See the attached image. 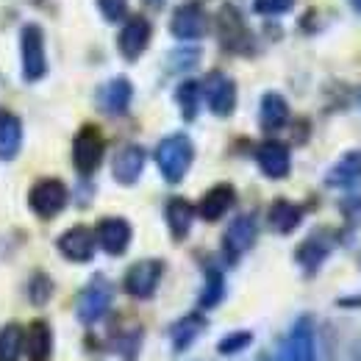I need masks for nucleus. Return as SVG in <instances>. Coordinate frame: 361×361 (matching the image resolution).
Masks as SVG:
<instances>
[{"instance_id": "aec40b11", "label": "nucleus", "mask_w": 361, "mask_h": 361, "mask_svg": "<svg viewBox=\"0 0 361 361\" xmlns=\"http://www.w3.org/2000/svg\"><path fill=\"white\" fill-rule=\"evenodd\" d=\"M328 253H331V239H328L325 231H317V233H312V236L298 247V262H300L306 270L314 272L317 267L325 262Z\"/></svg>"}, {"instance_id": "412c9836", "label": "nucleus", "mask_w": 361, "mask_h": 361, "mask_svg": "<svg viewBox=\"0 0 361 361\" xmlns=\"http://www.w3.org/2000/svg\"><path fill=\"white\" fill-rule=\"evenodd\" d=\"M259 114H262V128L264 131H278L289 120V103L278 92H267L262 97V111Z\"/></svg>"}, {"instance_id": "b1692460", "label": "nucleus", "mask_w": 361, "mask_h": 361, "mask_svg": "<svg viewBox=\"0 0 361 361\" xmlns=\"http://www.w3.org/2000/svg\"><path fill=\"white\" fill-rule=\"evenodd\" d=\"M53 350V331L45 319H34L28 328V359L47 361Z\"/></svg>"}, {"instance_id": "1a4fd4ad", "label": "nucleus", "mask_w": 361, "mask_h": 361, "mask_svg": "<svg viewBox=\"0 0 361 361\" xmlns=\"http://www.w3.org/2000/svg\"><path fill=\"white\" fill-rule=\"evenodd\" d=\"M217 25H220V42L228 47V50H233V53H247L250 50V31H247V25H245V20L239 17V11L236 8H231L226 6L223 11H220V17H217Z\"/></svg>"}, {"instance_id": "bb28decb", "label": "nucleus", "mask_w": 361, "mask_h": 361, "mask_svg": "<svg viewBox=\"0 0 361 361\" xmlns=\"http://www.w3.org/2000/svg\"><path fill=\"white\" fill-rule=\"evenodd\" d=\"M23 353V331L20 325H6L0 328V361H17Z\"/></svg>"}, {"instance_id": "f257e3e1", "label": "nucleus", "mask_w": 361, "mask_h": 361, "mask_svg": "<svg viewBox=\"0 0 361 361\" xmlns=\"http://www.w3.org/2000/svg\"><path fill=\"white\" fill-rule=\"evenodd\" d=\"M192 159H195V145L186 134L167 136L156 147V164L170 183H178L186 176V170L192 167Z\"/></svg>"}, {"instance_id": "f704fd0d", "label": "nucleus", "mask_w": 361, "mask_h": 361, "mask_svg": "<svg viewBox=\"0 0 361 361\" xmlns=\"http://www.w3.org/2000/svg\"><path fill=\"white\" fill-rule=\"evenodd\" d=\"M350 3H353V8H356V11L361 14V0H350Z\"/></svg>"}, {"instance_id": "6e6552de", "label": "nucleus", "mask_w": 361, "mask_h": 361, "mask_svg": "<svg viewBox=\"0 0 361 361\" xmlns=\"http://www.w3.org/2000/svg\"><path fill=\"white\" fill-rule=\"evenodd\" d=\"M94 239L109 256H123L131 245V226L123 217H106L97 223Z\"/></svg>"}, {"instance_id": "39448f33", "label": "nucleus", "mask_w": 361, "mask_h": 361, "mask_svg": "<svg viewBox=\"0 0 361 361\" xmlns=\"http://www.w3.org/2000/svg\"><path fill=\"white\" fill-rule=\"evenodd\" d=\"M111 306V286L103 281V278H94L90 286L78 295V303H75V314L84 325L97 322L100 317L109 312Z\"/></svg>"}, {"instance_id": "20e7f679", "label": "nucleus", "mask_w": 361, "mask_h": 361, "mask_svg": "<svg viewBox=\"0 0 361 361\" xmlns=\"http://www.w3.org/2000/svg\"><path fill=\"white\" fill-rule=\"evenodd\" d=\"M47 73L45 59V37L39 25L23 28V75L25 81H39Z\"/></svg>"}, {"instance_id": "2f4dec72", "label": "nucleus", "mask_w": 361, "mask_h": 361, "mask_svg": "<svg viewBox=\"0 0 361 361\" xmlns=\"http://www.w3.org/2000/svg\"><path fill=\"white\" fill-rule=\"evenodd\" d=\"M295 6V0H253V11L264 14V17H275V14H286Z\"/></svg>"}, {"instance_id": "cd10ccee", "label": "nucleus", "mask_w": 361, "mask_h": 361, "mask_svg": "<svg viewBox=\"0 0 361 361\" xmlns=\"http://www.w3.org/2000/svg\"><path fill=\"white\" fill-rule=\"evenodd\" d=\"M223 295H226L223 272L209 270L206 272V289H203V295H200V306H203V309H212V306H217V303L223 300Z\"/></svg>"}, {"instance_id": "473e14b6", "label": "nucleus", "mask_w": 361, "mask_h": 361, "mask_svg": "<svg viewBox=\"0 0 361 361\" xmlns=\"http://www.w3.org/2000/svg\"><path fill=\"white\" fill-rule=\"evenodd\" d=\"M97 8L103 11V17L109 23H117L126 17V8H128V0H97Z\"/></svg>"}, {"instance_id": "393cba45", "label": "nucleus", "mask_w": 361, "mask_h": 361, "mask_svg": "<svg viewBox=\"0 0 361 361\" xmlns=\"http://www.w3.org/2000/svg\"><path fill=\"white\" fill-rule=\"evenodd\" d=\"M203 328H206V319L200 314H189L178 319L176 325H173V331H170V336H173V350L176 353H183L200 334H203Z\"/></svg>"}, {"instance_id": "7ed1b4c3", "label": "nucleus", "mask_w": 361, "mask_h": 361, "mask_svg": "<svg viewBox=\"0 0 361 361\" xmlns=\"http://www.w3.org/2000/svg\"><path fill=\"white\" fill-rule=\"evenodd\" d=\"M28 206L42 220L56 217L67 206V186L56 178H42L39 183H34V189L28 195Z\"/></svg>"}, {"instance_id": "f8f14e48", "label": "nucleus", "mask_w": 361, "mask_h": 361, "mask_svg": "<svg viewBox=\"0 0 361 361\" xmlns=\"http://www.w3.org/2000/svg\"><path fill=\"white\" fill-rule=\"evenodd\" d=\"M253 242H256V220L250 214H242V217H236L228 226L226 236H223V250H226L228 259L233 262L242 253H247Z\"/></svg>"}, {"instance_id": "4be33fe9", "label": "nucleus", "mask_w": 361, "mask_h": 361, "mask_svg": "<svg viewBox=\"0 0 361 361\" xmlns=\"http://www.w3.org/2000/svg\"><path fill=\"white\" fill-rule=\"evenodd\" d=\"M23 145V126L14 114L0 111V159H14Z\"/></svg>"}, {"instance_id": "5701e85b", "label": "nucleus", "mask_w": 361, "mask_h": 361, "mask_svg": "<svg viewBox=\"0 0 361 361\" xmlns=\"http://www.w3.org/2000/svg\"><path fill=\"white\" fill-rule=\"evenodd\" d=\"M164 217H167V226L173 231V236L183 239L189 233V228H192V220H195V206L189 200H183V197H173L167 203Z\"/></svg>"}, {"instance_id": "c756f323", "label": "nucleus", "mask_w": 361, "mask_h": 361, "mask_svg": "<svg viewBox=\"0 0 361 361\" xmlns=\"http://www.w3.org/2000/svg\"><path fill=\"white\" fill-rule=\"evenodd\" d=\"M250 342H253V336H250L247 331H233V334H228L226 339H220L217 350H220L223 356H233V353H242Z\"/></svg>"}, {"instance_id": "7c9ffc66", "label": "nucleus", "mask_w": 361, "mask_h": 361, "mask_svg": "<svg viewBox=\"0 0 361 361\" xmlns=\"http://www.w3.org/2000/svg\"><path fill=\"white\" fill-rule=\"evenodd\" d=\"M31 300L37 303V306H42L47 303V298H50V292H53V283H50V278H47L45 272H37L34 278H31Z\"/></svg>"}, {"instance_id": "f3484780", "label": "nucleus", "mask_w": 361, "mask_h": 361, "mask_svg": "<svg viewBox=\"0 0 361 361\" xmlns=\"http://www.w3.org/2000/svg\"><path fill=\"white\" fill-rule=\"evenodd\" d=\"M131 94H134V90H131V84L126 78H114V81L100 87L97 103H100V109L106 114H123L128 109V103H131Z\"/></svg>"}, {"instance_id": "e433bc0d", "label": "nucleus", "mask_w": 361, "mask_h": 361, "mask_svg": "<svg viewBox=\"0 0 361 361\" xmlns=\"http://www.w3.org/2000/svg\"><path fill=\"white\" fill-rule=\"evenodd\" d=\"M272 361H286V353H283V356H278V359H272Z\"/></svg>"}, {"instance_id": "c9c22d12", "label": "nucleus", "mask_w": 361, "mask_h": 361, "mask_svg": "<svg viewBox=\"0 0 361 361\" xmlns=\"http://www.w3.org/2000/svg\"><path fill=\"white\" fill-rule=\"evenodd\" d=\"M147 6H161V0H145Z\"/></svg>"}, {"instance_id": "0eeeda50", "label": "nucleus", "mask_w": 361, "mask_h": 361, "mask_svg": "<svg viewBox=\"0 0 361 361\" xmlns=\"http://www.w3.org/2000/svg\"><path fill=\"white\" fill-rule=\"evenodd\" d=\"M203 94H206L209 109L217 117H228L233 111V106H236V84L228 78L226 73H212L203 81Z\"/></svg>"}, {"instance_id": "ddd939ff", "label": "nucleus", "mask_w": 361, "mask_h": 361, "mask_svg": "<svg viewBox=\"0 0 361 361\" xmlns=\"http://www.w3.org/2000/svg\"><path fill=\"white\" fill-rule=\"evenodd\" d=\"M150 45V23L145 20V17H139L134 14L126 25H123V31H120V37H117V47H120V53L128 59V61H134L142 56V50Z\"/></svg>"}, {"instance_id": "a211bd4d", "label": "nucleus", "mask_w": 361, "mask_h": 361, "mask_svg": "<svg viewBox=\"0 0 361 361\" xmlns=\"http://www.w3.org/2000/svg\"><path fill=\"white\" fill-rule=\"evenodd\" d=\"M145 170V150L139 145H126L117 156H114V178L120 183H136V178Z\"/></svg>"}, {"instance_id": "dca6fc26", "label": "nucleus", "mask_w": 361, "mask_h": 361, "mask_svg": "<svg viewBox=\"0 0 361 361\" xmlns=\"http://www.w3.org/2000/svg\"><path fill=\"white\" fill-rule=\"evenodd\" d=\"M233 200H236L233 186H231V183H220V186H214V189H209V192L203 195V200H200V206H197L195 212H197L203 220L214 223V220H220L228 209L233 206Z\"/></svg>"}, {"instance_id": "423d86ee", "label": "nucleus", "mask_w": 361, "mask_h": 361, "mask_svg": "<svg viewBox=\"0 0 361 361\" xmlns=\"http://www.w3.org/2000/svg\"><path fill=\"white\" fill-rule=\"evenodd\" d=\"M161 272H164V264L156 262V259H147V262H136L131 270L126 272V292L131 298H150L161 281Z\"/></svg>"}, {"instance_id": "f03ea898", "label": "nucleus", "mask_w": 361, "mask_h": 361, "mask_svg": "<svg viewBox=\"0 0 361 361\" xmlns=\"http://www.w3.org/2000/svg\"><path fill=\"white\" fill-rule=\"evenodd\" d=\"M103 153H106L103 134L94 126H84L75 136V142H73V164H75V170L81 176H92L100 167Z\"/></svg>"}, {"instance_id": "9d476101", "label": "nucleus", "mask_w": 361, "mask_h": 361, "mask_svg": "<svg viewBox=\"0 0 361 361\" xmlns=\"http://www.w3.org/2000/svg\"><path fill=\"white\" fill-rule=\"evenodd\" d=\"M286 361H317V339L312 317H300L286 339Z\"/></svg>"}, {"instance_id": "c85d7f7f", "label": "nucleus", "mask_w": 361, "mask_h": 361, "mask_svg": "<svg viewBox=\"0 0 361 361\" xmlns=\"http://www.w3.org/2000/svg\"><path fill=\"white\" fill-rule=\"evenodd\" d=\"M178 106L180 111H183V117L186 120H195V114H197V103H200V87L195 84V81H186V84H180L178 87Z\"/></svg>"}, {"instance_id": "4468645a", "label": "nucleus", "mask_w": 361, "mask_h": 361, "mask_svg": "<svg viewBox=\"0 0 361 361\" xmlns=\"http://www.w3.org/2000/svg\"><path fill=\"white\" fill-rule=\"evenodd\" d=\"M256 161H259V167H262V173L267 178H286L289 167H292V156H289V147L283 142H264V145H259Z\"/></svg>"}, {"instance_id": "9b49d317", "label": "nucleus", "mask_w": 361, "mask_h": 361, "mask_svg": "<svg viewBox=\"0 0 361 361\" xmlns=\"http://www.w3.org/2000/svg\"><path fill=\"white\" fill-rule=\"evenodd\" d=\"M206 28H209L206 11L197 3H186V6L176 8V14L170 20V31L178 39H200L206 34Z\"/></svg>"}, {"instance_id": "a878e982", "label": "nucleus", "mask_w": 361, "mask_h": 361, "mask_svg": "<svg viewBox=\"0 0 361 361\" xmlns=\"http://www.w3.org/2000/svg\"><path fill=\"white\" fill-rule=\"evenodd\" d=\"M303 220V209L289 200H275L270 206V226L278 233H292Z\"/></svg>"}, {"instance_id": "6ab92c4d", "label": "nucleus", "mask_w": 361, "mask_h": 361, "mask_svg": "<svg viewBox=\"0 0 361 361\" xmlns=\"http://www.w3.org/2000/svg\"><path fill=\"white\" fill-rule=\"evenodd\" d=\"M361 180V150H350L345 153L331 170H328V178L325 183L328 186H339V189H348L353 183Z\"/></svg>"}, {"instance_id": "2eb2a0df", "label": "nucleus", "mask_w": 361, "mask_h": 361, "mask_svg": "<svg viewBox=\"0 0 361 361\" xmlns=\"http://www.w3.org/2000/svg\"><path fill=\"white\" fill-rule=\"evenodd\" d=\"M94 245H97L94 233L84 226L70 228V231H64V233L59 236V250H61L70 262H90L92 256H94Z\"/></svg>"}, {"instance_id": "72a5a7b5", "label": "nucleus", "mask_w": 361, "mask_h": 361, "mask_svg": "<svg viewBox=\"0 0 361 361\" xmlns=\"http://www.w3.org/2000/svg\"><path fill=\"white\" fill-rule=\"evenodd\" d=\"M350 361H361V342H356V348H353V353H350Z\"/></svg>"}]
</instances>
